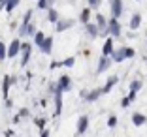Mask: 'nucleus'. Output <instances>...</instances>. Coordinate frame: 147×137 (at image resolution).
<instances>
[{
    "mask_svg": "<svg viewBox=\"0 0 147 137\" xmlns=\"http://www.w3.org/2000/svg\"><path fill=\"white\" fill-rule=\"evenodd\" d=\"M42 137H49V132H47V130H45V132L42 133Z\"/></svg>",
    "mask_w": 147,
    "mask_h": 137,
    "instance_id": "obj_32",
    "label": "nucleus"
},
{
    "mask_svg": "<svg viewBox=\"0 0 147 137\" xmlns=\"http://www.w3.org/2000/svg\"><path fill=\"white\" fill-rule=\"evenodd\" d=\"M57 90H59V92H62V90H70V77H68V75H62V77H61Z\"/></svg>",
    "mask_w": 147,
    "mask_h": 137,
    "instance_id": "obj_7",
    "label": "nucleus"
},
{
    "mask_svg": "<svg viewBox=\"0 0 147 137\" xmlns=\"http://www.w3.org/2000/svg\"><path fill=\"white\" fill-rule=\"evenodd\" d=\"M74 64H76V58H74V56H70V58H66L64 62H62V66H66V68H72Z\"/></svg>",
    "mask_w": 147,
    "mask_h": 137,
    "instance_id": "obj_23",
    "label": "nucleus"
},
{
    "mask_svg": "<svg viewBox=\"0 0 147 137\" xmlns=\"http://www.w3.org/2000/svg\"><path fill=\"white\" fill-rule=\"evenodd\" d=\"M19 53H21V41H19V39H13V41L9 43V47H8V56L13 58V56H17Z\"/></svg>",
    "mask_w": 147,
    "mask_h": 137,
    "instance_id": "obj_1",
    "label": "nucleus"
},
{
    "mask_svg": "<svg viewBox=\"0 0 147 137\" xmlns=\"http://www.w3.org/2000/svg\"><path fill=\"white\" fill-rule=\"evenodd\" d=\"M145 116L143 115H140V113H134V116H132V122H134V126H143L145 124Z\"/></svg>",
    "mask_w": 147,
    "mask_h": 137,
    "instance_id": "obj_12",
    "label": "nucleus"
},
{
    "mask_svg": "<svg viewBox=\"0 0 147 137\" xmlns=\"http://www.w3.org/2000/svg\"><path fill=\"white\" fill-rule=\"evenodd\" d=\"M40 49H42V53H45V55H49V53L53 51V38L51 36H45V39H43V43L40 45Z\"/></svg>",
    "mask_w": 147,
    "mask_h": 137,
    "instance_id": "obj_4",
    "label": "nucleus"
},
{
    "mask_svg": "<svg viewBox=\"0 0 147 137\" xmlns=\"http://www.w3.org/2000/svg\"><path fill=\"white\" fill-rule=\"evenodd\" d=\"M96 21H98V25H96V26H98L100 30H106V25H108V23H106V17L102 15V13H98V15H96Z\"/></svg>",
    "mask_w": 147,
    "mask_h": 137,
    "instance_id": "obj_14",
    "label": "nucleus"
},
{
    "mask_svg": "<svg viewBox=\"0 0 147 137\" xmlns=\"http://www.w3.org/2000/svg\"><path fill=\"white\" fill-rule=\"evenodd\" d=\"M38 8L40 9H49L51 6H49V0H38Z\"/></svg>",
    "mask_w": 147,
    "mask_h": 137,
    "instance_id": "obj_21",
    "label": "nucleus"
},
{
    "mask_svg": "<svg viewBox=\"0 0 147 137\" xmlns=\"http://www.w3.org/2000/svg\"><path fill=\"white\" fill-rule=\"evenodd\" d=\"M111 56H113V60H115V62H123V60L126 58V47L113 51V53H111Z\"/></svg>",
    "mask_w": 147,
    "mask_h": 137,
    "instance_id": "obj_6",
    "label": "nucleus"
},
{
    "mask_svg": "<svg viewBox=\"0 0 147 137\" xmlns=\"http://www.w3.org/2000/svg\"><path fill=\"white\" fill-rule=\"evenodd\" d=\"M111 53H113V39L108 38V39H106V43H104V49H102V55H104V56H109Z\"/></svg>",
    "mask_w": 147,
    "mask_h": 137,
    "instance_id": "obj_8",
    "label": "nucleus"
},
{
    "mask_svg": "<svg viewBox=\"0 0 147 137\" xmlns=\"http://www.w3.org/2000/svg\"><path fill=\"white\" fill-rule=\"evenodd\" d=\"M108 32L111 36H121V25H119V21H117L115 17L109 21V26H108Z\"/></svg>",
    "mask_w": 147,
    "mask_h": 137,
    "instance_id": "obj_3",
    "label": "nucleus"
},
{
    "mask_svg": "<svg viewBox=\"0 0 147 137\" xmlns=\"http://www.w3.org/2000/svg\"><path fill=\"white\" fill-rule=\"evenodd\" d=\"M9 83H11V79H9V77H4V90H2V92H4V96H8V88H9Z\"/></svg>",
    "mask_w": 147,
    "mask_h": 137,
    "instance_id": "obj_24",
    "label": "nucleus"
},
{
    "mask_svg": "<svg viewBox=\"0 0 147 137\" xmlns=\"http://www.w3.org/2000/svg\"><path fill=\"white\" fill-rule=\"evenodd\" d=\"M128 103H130V100H128V98H125V100H123V107H126Z\"/></svg>",
    "mask_w": 147,
    "mask_h": 137,
    "instance_id": "obj_30",
    "label": "nucleus"
},
{
    "mask_svg": "<svg viewBox=\"0 0 147 137\" xmlns=\"http://www.w3.org/2000/svg\"><path fill=\"white\" fill-rule=\"evenodd\" d=\"M115 124H117V118H115V116H111V118L108 120V126H109V128H113Z\"/></svg>",
    "mask_w": 147,
    "mask_h": 137,
    "instance_id": "obj_27",
    "label": "nucleus"
},
{
    "mask_svg": "<svg viewBox=\"0 0 147 137\" xmlns=\"http://www.w3.org/2000/svg\"><path fill=\"white\" fill-rule=\"evenodd\" d=\"M21 51H23V60H21V66H26V62H28V58H30V43H25V45H21Z\"/></svg>",
    "mask_w": 147,
    "mask_h": 137,
    "instance_id": "obj_5",
    "label": "nucleus"
},
{
    "mask_svg": "<svg viewBox=\"0 0 147 137\" xmlns=\"http://www.w3.org/2000/svg\"><path fill=\"white\" fill-rule=\"evenodd\" d=\"M89 19H91V11H89V8H85L81 11V23H85V25H87V23H89Z\"/></svg>",
    "mask_w": 147,
    "mask_h": 137,
    "instance_id": "obj_16",
    "label": "nucleus"
},
{
    "mask_svg": "<svg viewBox=\"0 0 147 137\" xmlns=\"http://www.w3.org/2000/svg\"><path fill=\"white\" fill-rule=\"evenodd\" d=\"M4 6H6V0H0V9L4 8Z\"/></svg>",
    "mask_w": 147,
    "mask_h": 137,
    "instance_id": "obj_31",
    "label": "nucleus"
},
{
    "mask_svg": "<svg viewBox=\"0 0 147 137\" xmlns=\"http://www.w3.org/2000/svg\"><path fill=\"white\" fill-rule=\"evenodd\" d=\"M130 56H134V49L126 47V58H130Z\"/></svg>",
    "mask_w": 147,
    "mask_h": 137,
    "instance_id": "obj_28",
    "label": "nucleus"
},
{
    "mask_svg": "<svg viewBox=\"0 0 147 137\" xmlns=\"http://www.w3.org/2000/svg\"><path fill=\"white\" fill-rule=\"evenodd\" d=\"M140 23H142V17H140V13H134V15H132V19H130V28L136 30V28L140 26Z\"/></svg>",
    "mask_w": 147,
    "mask_h": 137,
    "instance_id": "obj_13",
    "label": "nucleus"
},
{
    "mask_svg": "<svg viewBox=\"0 0 147 137\" xmlns=\"http://www.w3.org/2000/svg\"><path fill=\"white\" fill-rule=\"evenodd\" d=\"M36 124H38L40 128H43V126H45V120L43 118H36Z\"/></svg>",
    "mask_w": 147,
    "mask_h": 137,
    "instance_id": "obj_29",
    "label": "nucleus"
},
{
    "mask_svg": "<svg viewBox=\"0 0 147 137\" xmlns=\"http://www.w3.org/2000/svg\"><path fill=\"white\" fill-rule=\"evenodd\" d=\"M47 19L51 23H57V19H59V13H57V9L55 8H49V11H47Z\"/></svg>",
    "mask_w": 147,
    "mask_h": 137,
    "instance_id": "obj_15",
    "label": "nucleus"
},
{
    "mask_svg": "<svg viewBox=\"0 0 147 137\" xmlns=\"http://www.w3.org/2000/svg\"><path fill=\"white\" fill-rule=\"evenodd\" d=\"M72 23L74 21H62V23H59V25H57V30H59V32H61V30H66L68 26H72Z\"/></svg>",
    "mask_w": 147,
    "mask_h": 137,
    "instance_id": "obj_19",
    "label": "nucleus"
},
{
    "mask_svg": "<svg viewBox=\"0 0 147 137\" xmlns=\"http://www.w3.org/2000/svg\"><path fill=\"white\" fill-rule=\"evenodd\" d=\"M6 56H8V49H6V45L2 41H0V60H4Z\"/></svg>",
    "mask_w": 147,
    "mask_h": 137,
    "instance_id": "obj_20",
    "label": "nucleus"
},
{
    "mask_svg": "<svg viewBox=\"0 0 147 137\" xmlns=\"http://www.w3.org/2000/svg\"><path fill=\"white\" fill-rule=\"evenodd\" d=\"M115 83H117V77H111V79L108 81V85H106L104 88H102V92H104V94H106V92H109V90H111V86L115 85Z\"/></svg>",
    "mask_w": 147,
    "mask_h": 137,
    "instance_id": "obj_18",
    "label": "nucleus"
},
{
    "mask_svg": "<svg viewBox=\"0 0 147 137\" xmlns=\"http://www.w3.org/2000/svg\"><path fill=\"white\" fill-rule=\"evenodd\" d=\"M121 13H123V0H111V15L119 19Z\"/></svg>",
    "mask_w": 147,
    "mask_h": 137,
    "instance_id": "obj_2",
    "label": "nucleus"
},
{
    "mask_svg": "<svg viewBox=\"0 0 147 137\" xmlns=\"http://www.w3.org/2000/svg\"><path fill=\"white\" fill-rule=\"evenodd\" d=\"M108 68H109V58L102 55V58H100V64H98V70H96V72H98V73H102V72H106Z\"/></svg>",
    "mask_w": 147,
    "mask_h": 137,
    "instance_id": "obj_9",
    "label": "nucleus"
},
{
    "mask_svg": "<svg viewBox=\"0 0 147 137\" xmlns=\"http://www.w3.org/2000/svg\"><path fill=\"white\" fill-rule=\"evenodd\" d=\"M100 4H102V0H89V6L91 8H98Z\"/></svg>",
    "mask_w": 147,
    "mask_h": 137,
    "instance_id": "obj_26",
    "label": "nucleus"
},
{
    "mask_svg": "<svg viewBox=\"0 0 147 137\" xmlns=\"http://www.w3.org/2000/svg\"><path fill=\"white\" fill-rule=\"evenodd\" d=\"M87 32H89V36H91V38H96V36H98V32H100V28L96 25H92V23H87Z\"/></svg>",
    "mask_w": 147,
    "mask_h": 137,
    "instance_id": "obj_11",
    "label": "nucleus"
},
{
    "mask_svg": "<svg viewBox=\"0 0 147 137\" xmlns=\"http://www.w3.org/2000/svg\"><path fill=\"white\" fill-rule=\"evenodd\" d=\"M140 88H142V81H134L130 85V90H132V92H136V90H140Z\"/></svg>",
    "mask_w": 147,
    "mask_h": 137,
    "instance_id": "obj_25",
    "label": "nucleus"
},
{
    "mask_svg": "<svg viewBox=\"0 0 147 137\" xmlns=\"http://www.w3.org/2000/svg\"><path fill=\"white\" fill-rule=\"evenodd\" d=\"M34 38H36V43H38V45H42L43 39H45V36H43V32H36Z\"/></svg>",
    "mask_w": 147,
    "mask_h": 137,
    "instance_id": "obj_22",
    "label": "nucleus"
},
{
    "mask_svg": "<svg viewBox=\"0 0 147 137\" xmlns=\"http://www.w3.org/2000/svg\"><path fill=\"white\" fill-rule=\"evenodd\" d=\"M87 126H89V116H81V118H79V122H78V132L83 133L87 130Z\"/></svg>",
    "mask_w": 147,
    "mask_h": 137,
    "instance_id": "obj_10",
    "label": "nucleus"
},
{
    "mask_svg": "<svg viewBox=\"0 0 147 137\" xmlns=\"http://www.w3.org/2000/svg\"><path fill=\"white\" fill-rule=\"evenodd\" d=\"M53 2H55V0H49V4H53Z\"/></svg>",
    "mask_w": 147,
    "mask_h": 137,
    "instance_id": "obj_33",
    "label": "nucleus"
},
{
    "mask_svg": "<svg viewBox=\"0 0 147 137\" xmlns=\"http://www.w3.org/2000/svg\"><path fill=\"white\" fill-rule=\"evenodd\" d=\"M100 94H104V92H102V88H100V90H92L91 94L87 96V100H89V102H94V100H96V98H98V96H100Z\"/></svg>",
    "mask_w": 147,
    "mask_h": 137,
    "instance_id": "obj_17",
    "label": "nucleus"
}]
</instances>
